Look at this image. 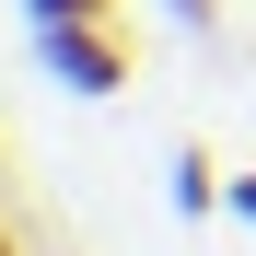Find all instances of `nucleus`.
Masks as SVG:
<instances>
[{"mask_svg": "<svg viewBox=\"0 0 256 256\" xmlns=\"http://www.w3.org/2000/svg\"><path fill=\"white\" fill-rule=\"evenodd\" d=\"M35 24H116V0H24Z\"/></svg>", "mask_w": 256, "mask_h": 256, "instance_id": "nucleus-3", "label": "nucleus"}, {"mask_svg": "<svg viewBox=\"0 0 256 256\" xmlns=\"http://www.w3.org/2000/svg\"><path fill=\"white\" fill-rule=\"evenodd\" d=\"M163 12H175L186 35H210V24H222V0H163Z\"/></svg>", "mask_w": 256, "mask_h": 256, "instance_id": "nucleus-4", "label": "nucleus"}, {"mask_svg": "<svg viewBox=\"0 0 256 256\" xmlns=\"http://www.w3.org/2000/svg\"><path fill=\"white\" fill-rule=\"evenodd\" d=\"M222 210H233V222H256V175H233V186H222Z\"/></svg>", "mask_w": 256, "mask_h": 256, "instance_id": "nucleus-5", "label": "nucleus"}, {"mask_svg": "<svg viewBox=\"0 0 256 256\" xmlns=\"http://www.w3.org/2000/svg\"><path fill=\"white\" fill-rule=\"evenodd\" d=\"M222 186H233V175H222L210 152H186V163H175V210H186V222H210V210H222Z\"/></svg>", "mask_w": 256, "mask_h": 256, "instance_id": "nucleus-2", "label": "nucleus"}, {"mask_svg": "<svg viewBox=\"0 0 256 256\" xmlns=\"http://www.w3.org/2000/svg\"><path fill=\"white\" fill-rule=\"evenodd\" d=\"M0 256H12V222H0Z\"/></svg>", "mask_w": 256, "mask_h": 256, "instance_id": "nucleus-6", "label": "nucleus"}, {"mask_svg": "<svg viewBox=\"0 0 256 256\" xmlns=\"http://www.w3.org/2000/svg\"><path fill=\"white\" fill-rule=\"evenodd\" d=\"M35 58L70 94H128V24H35Z\"/></svg>", "mask_w": 256, "mask_h": 256, "instance_id": "nucleus-1", "label": "nucleus"}]
</instances>
